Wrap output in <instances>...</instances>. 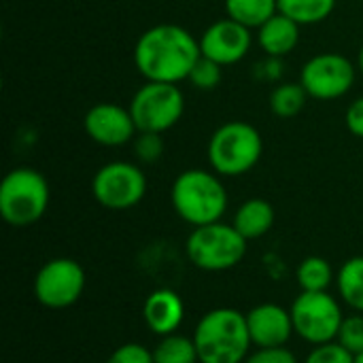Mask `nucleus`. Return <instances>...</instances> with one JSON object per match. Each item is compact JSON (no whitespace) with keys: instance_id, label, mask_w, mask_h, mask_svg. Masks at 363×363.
Returning <instances> with one entry per match:
<instances>
[{"instance_id":"a878e982","label":"nucleus","mask_w":363,"mask_h":363,"mask_svg":"<svg viewBox=\"0 0 363 363\" xmlns=\"http://www.w3.org/2000/svg\"><path fill=\"white\" fill-rule=\"evenodd\" d=\"M336 340L347 349L351 351L355 357L363 353V315H351V317H345L342 325H340V332L336 336Z\"/></svg>"},{"instance_id":"bb28decb","label":"nucleus","mask_w":363,"mask_h":363,"mask_svg":"<svg viewBox=\"0 0 363 363\" xmlns=\"http://www.w3.org/2000/svg\"><path fill=\"white\" fill-rule=\"evenodd\" d=\"M304 363H355V355L347 351L338 340L317 345Z\"/></svg>"},{"instance_id":"2eb2a0df","label":"nucleus","mask_w":363,"mask_h":363,"mask_svg":"<svg viewBox=\"0 0 363 363\" xmlns=\"http://www.w3.org/2000/svg\"><path fill=\"white\" fill-rule=\"evenodd\" d=\"M147 328L157 336L174 334L185 319V304L172 289H155L147 296L143 306Z\"/></svg>"},{"instance_id":"f3484780","label":"nucleus","mask_w":363,"mask_h":363,"mask_svg":"<svg viewBox=\"0 0 363 363\" xmlns=\"http://www.w3.org/2000/svg\"><path fill=\"white\" fill-rule=\"evenodd\" d=\"M232 225L247 238L257 240L266 236L274 225V206L264 198H251L242 202L234 215Z\"/></svg>"},{"instance_id":"20e7f679","label":"nucleus","mask_w":363,"mask_h":363,"mask_svg":"<svg viewBox=\"0 0 363 363\" xmlns=\"http://www.w3.org/2000/svg\"><path fill=\"white\" fill-rule=\"evenodd\" d=\"M264 153V140L255 125L228 121L208 140V164L219 177H240L251 172Z\"/></svg>"},{"instance_id":"2f4dec72","label":"nucleus","mask_w":363,"mask_h":363,"mask_svg":"<svg viewBox=\"0 0 363 363\" xmlns=\"http://www.w3.org/2000/svg\"><path fill=\"white\" fill-rule=\"evenodd\" d=\"M355 363H363V353H362V355H357V357H355Z\"/></svg>"},{"instance_id":"5701e85b","label":"nucleus","mask_w":363,"mask_h":363,"mask_svg":"<svg viewBox=\"0 0 363 363\" xmlns=\"http://www.w3.org/2000/svg\"><path fill=\"white\" fill-rule=\"evenodd\" d=\"M296 279L302 291H328L334 281V270L328 259L311 255L300 262Z\"/></svg>"},{"instance_id":"9d476101","label":"nucleus","mask_w":363,"mask_h":363,"mask_svg":"<svg viewBox=\"0 0 363 363\" xmlns=\"http://www.w3.org/2000/svg\"><path fill=\"white\" fill-rule=\"evenodd\" d=\"M357 68L340 53L325 51L313 55L300 70V83L306 94L317 100H336L349 94L355 85Z\"/></svg>"},{"instance_id":"c85d7f7f","label":"nucleus","mask_w":363,"mask_h":363,"mask_svg":"<svg viewBox=\"0 0 363 363\" xmlns=\"http://www.w3.org/2000/svg\"><path fill=\"white\" fill-rule=\"evenodd\" d=\"M245 363H298V359L287 347H272V349H257L255 353H249Z\"/></svg>"},{"instance_id":"aec40b11","label":"nucleus","mask_w":363,"mask_h":363,"mask_svg":"<svg viewBox=\"0 0 363 363\" xmlns=\"http://www.w3.org/2000/svg\"><path fill=\"white\" fill-rule=\"evenodd\" d=\"M336 285L340 298L357 313H363V255L351 257L342 264Z\"/></svg>"},{"instance_id":"4468645a","label":"nucleus","mask_w":363,"mask_h":363,"mask_svg":"<svg viewBox=\"0 0 363 363\" xmlns=\"http://www.w3.org/2000/svg\"><path fill=\"white\" fill-rule=\"evenodd\" d=\"M247 328L251 342L257 349L285 347L291 338L294 319L291 313L279 304H257L247 313Z\"/></svg>"},{"instance_id":"0eeeda50","label":"nucleus","mask_w":363,"mask_h":363,"mask_svg":"<svg viewBox=\"0 0 363 363\" xmlns=\"http://www.w3.org/2000/svg\"><path fill=\"white\" fill-rule=\"evenodd\" d=\"M130 113L138 132H157L174 128L185 113V98L179 83L147 81L130 100Z\"/></svg>"},{"instance_id":"7c9ffc66","label":"nucleus","mask_w":363,"mask_h":363,"mask_svg":"<svg viewBox=\"0 0 363 363\" xmlns=\"http://www.w3.org/2000/svg\"><path fill=\"white\" fill-rule=\"evenodd\" d=\"M357 66H359V70H362V74H363V45H362V49H359V57H357Z\"/></svg>"},{"instance_id":"b1692460","label":"nucleus","mask_w":363,"mask_h":363,"mask_svg":"<svg viewBox=\"0 0 363 363\" xmlns=\"http://www.w3.org/2000/svg\"><path fill=\"white\" fill-rule=\"evenodd\" d=\"M221 79H223V66L217 64V62L211 60V57H204V55L198 57V62L194 64V68H191V72H189V77H187V81H189L196 89H200V91H211V89H215V87L221 83Z\"/></svg>"},{"instance_id":"39448f33","label":"nucleus","mask_w":363,"mask_h":363,"mask_svg":"<svg viewBox=\"0 0 363 363\" xmlns=\"http://www.w3.org/2000/svg\"><path fill=\"white\" fill-rule=\"evenodd\" d=\"M49 198V183L38 170L13 168L0 183V215L13 228H28L47 213Z\"/></svg>"},{"instance_id":"dca6fc26","label":"nucleus","mask_w":363,"mask_h":363,"mask_svg":"<svg viewBox=\"0 0 363 363\" xmlns=\"http://www.w3.org/2000/svg\"><path fill=\"white\" fill-rule=\"evenodd\" d=\"M300 28L302 26L296 23L294 19H289L287 15L277 13L262 28H257V43L268 57H272V60L285 57L298 47Z\"/></svg>"},{"instance_id":"f03ea898","label":"nucleus","mask_w":363,"mask_h":363,"mask_svg":"<svg viewBox=\"0 0 363 363\" xmlns=\"http://www.w3.org/2000/svg\"><path fill=\"white\" fill-rule=\"evenodd\" d=\"M200 363H245L253 347L247 315L236 308L208 311L194 330Z\"/></svg>"},{"instance_id":"cd10ccee","label":"nucleus","mask_w":363,"mask_h":363,"mask_svg":"<svg viewBox=\"0 0 363 363\" xmlns=\"http://www.w3.org/2000/svg\"><path fill=\"white\" fill-rule=\"evenodd\" d=\"M106 363H155L153 362V351H149L143 345L136 342H128L121 345L119 349H115L111 353V357L106 359Z\"/></svg>"},{"instance_id":"9b49d317","label":"nucleus","mask_w":363,"mask_h":363,"mask_svg":"<svg viewBox=\"0 0 363 363\" xmlns=\"http://www.w3.org/2000/svg\"><path fill=\"white\" fill-rule=\"evenodd\" d=\"M85 289V270L79 262L55 257L40 266L34 279L36 300L53 311L72 306Z\"/></svg>"},{"instance_id":"7ed1b4c3","label":"nucleus","mask_w":363,"mask_h":363,"mask_svg":"<svg viewBox=\"0 0 363 363\" xmlns=\"http://www.w3.org/2000/svg\"><path fill=\"white\" fill-rule=\"evenodd\" d=\"M170 200L177 215L194 225H208L221 221L228 211V191L217 172L189 168L181 172L170 189Z\"/></svg>"},{"instance_id":"4be33fe9","label":"nucleus","mask_w":363,"mask_h":363,"mask_svg":"<svg viewBox=\"0 0 363 363\" xmlns=\"http://www.w3.org/2000/svg\"><path fill=\"white\" fill-rule=\"evenodd\" d=\"M153 362L155 363H200L198 349L194 338L170 334L162 336V340L153 349Z\"/></svg>"},{"instance_id":"423d86ee","label":"nucleus","mask_w":363,"mask_h":363,"mask_svg":"<svg viewBox=\"0 0 363 363\" xmlns=\"http://www.w3.org/2000/svg\"><path fill=\"white\" fill-rule=\"evenodd\" d=\"M247 238L228 223L215 221L194 228L187 236L185 251L189 262L204 272H223L236 268L247 253Z\"/></svg>"},{"instance_id":"ddd939ff","label":"nucleus","mask_w":363,"mask_h":363,"mask_svg":"<svg viewBox=\"0 0 363 363\" xmlns=\"http://www.w3.org/2000/svg\"><path fill=\"white\" fill-rule=\"evenodd\" d=\"M198 40H200V53L204 57H211L221 66H230L240 62L251 51L253 34L247 26L230 17H223L211 23Z\"/></svg>"},{"instance_id":"f8f14e48","label":"nucleus","mask_w":363,"mask_h":363,"mask_svg":"<svg viewBox=\"0 0 363 363\" xmlns=\"http://www.w3.org/2000/svg\"><path fill=\"white\" fill-rule=\"evenodd\" d=\"M85 134L102 147H121L134 140L138 128L128 106L115 102H98L83 117Z\"/></svg>"},{"instance_id":"412c9836","label":"nucleus","mask_w":363,"mask_h":363,"mask_svg":"<svg viewBox=\"0 0 363 363\" xmlns=\"http://www.w3.org/2000/svg\"><path fill=\"white\" fill-rule=\"evenodd\" d=\"M311 96L306 94L304 85L298 83H281L270 91V111L281 117V119H291L296 115L302 113V108L306 106V100Z\"/></svg>"},{"instance_id":"f257e3e1","label":"nucleus","mask_w":363,"mask_h":363,"mask_svg":"<svg viewBox=\"0 0 363 363\" xmlns=\"http://www.w3.org/2000/svg\"><path fill=\"white\" fill-rule=\"evenodd\" d=\"M200 40L179 23H157L140 34L134 47V64L147 81H187L200 57Z\"/></svg>"},{"instance_id":"c756f323","label":"nucleus","mask_w":363,"mask_h":363,"mask_svg":"<svg viewBox=\"0 0 363 363\" xmlns=\"http://www.w3.org/2000/svg\"><path fill=\"white\" fill-rule=\"evenodd\" d=\"M345 121H347V128L353 136L363 138V96L357 98L355 102H351V106L347 108Z\"/></svg>"},{"instance_id":"1a4fd4ad","label":"nucleus","mask_w":363,"mask_h":363,"mask_svg":"<svg viewBox=\"0 0 363 363\" xmlns=\"http://www.w3.org/2000/svg\"><path fill=\"white\" fill-rule=\"evenodd\" d=\"M96 202L108 211H128L140 204L147 194V177L132 162H108L91 179Z\"/></svg>"},{"instance_id":"a211bd4d","label":"nucleus","mask_w":363,"mask_h":363,"mask_svg":"<svg viewBox=\"0 0 363 363\" xmlns=\"http://www.w3.org/2000/svg\"><path fill=\"white\" fill-rule=\"evenodd\" d=\"M279 13V0H225V17L247 26L249 30L262 28Z\"/></svg>"},{"instance_id":"6ab92c4d","label":"nucleus","mask_w":363,"mask_h":363,"mask_svg":"<svg viewBox=\"0 0 363 363\" xmlns=\"http://www.w3.org/2000/svg\"><path fill=\"white\" fill-rule=\"evenodd\" d=\"M336 9V0H279V13L287 15L300 26H315L325 21Z\"/></svg>"},{"instance_id":"393cba45","label":"nucleus","mask_w":363,"mask_h":363,"mask_svg":"<svg viewBox=\"0 0 363 363\" xmlns=\"http://www.w3.org/2000/svg\"><path fill=\"white\" fill-rule=\"evenodd\" d=\"M134 153L143 164H153L164 155V138L157 132H138L132 140Z\"/></svg>"},{"instance_id":"6e6552de","label":"nucleus","mask_w":363,"mask_h":363,"mask_svg":"<svg viewBox=\"0 0 363 363\" xmlns=\"http://www.w3.org/2000/svg\"><path fill=\"white\" fill-rule=\"evenodd\" d=\"M289 313L296 334L313 347L336 340L345 321L338 300L328 291H302Z\"/></svg>"}]
</instances>
